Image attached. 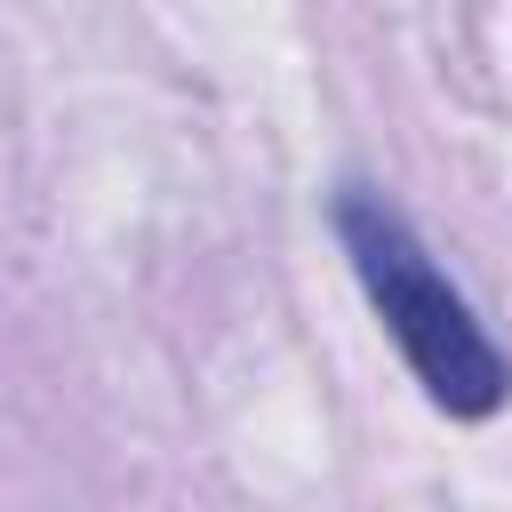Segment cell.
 I'll use <instances>...</instances> for the list:
<instances>
[{"mask_svg": "<svg viewBox=\"0 0 512 512\" xmlns=\"http://www.w3.org/2000/svg\"><path fill=\"white\" fill-rule=\"evenodd\" d=\"M336 240L352 256V280L368 288L392 352L408 360V376L424 384V400L456 424H480L512 400V360L504 344L480 328V312L464 304V288L440 272V256L424 248V232L368 184L336 192Z\"/></svg>", "mask_w": 512, "mask_h": 512, "instance_id": "1", "label": "cell"}]
</instances>
